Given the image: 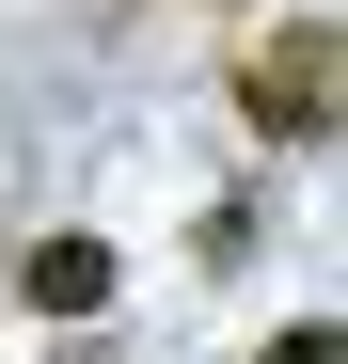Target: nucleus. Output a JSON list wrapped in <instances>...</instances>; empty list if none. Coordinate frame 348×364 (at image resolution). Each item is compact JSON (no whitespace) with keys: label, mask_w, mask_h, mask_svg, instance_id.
<instances>
[{"label":"nucleus","mask_w":348,"mask_h":364,"mask_svg":"<svg viewBox=\"0 0 348 364\" xmlns=\"http://www.w3.org/2000/svg\"><path fill=\"white\" fill-rule=\"evenodd\" d=\"M238 111L269 143H332V16H285L254 64H238Z\"/></svg>","instance_id":"nucleus-1"},{"label":"nucleus","mask_w":348,"mask_h":364,"mask_svg":"<svg viewBox=\"0 0 348 364\" xmlns=\"http://www.w3.org/2000/svg\"><path fill=\"white\" fill-rule=\"evenodd\" d=\"M16 285L48 301V317H111V285H127V269H111V237H32Z\"/></svg>","instance_id":"nucleus-2"},{"label":"nucleus","mask_w":348,"mask_h":364,"mask_svg":"<svg viewBox=\"0 0 348 364\" xmlns=\"http://www.w3.org/2000/svg\"><path fill=\"white\" fill-rule=\"evenodd\" d=\"M269 364H332V317H285V333H269Z\"/></svg>","instance_id":"nucleus-3"}]
</instances>
